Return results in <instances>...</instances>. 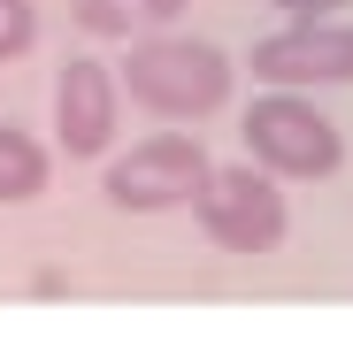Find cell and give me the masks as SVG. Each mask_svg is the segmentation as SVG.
I'll return each mask as SVG.
<instances>
[{
  "mask_svg": "<svg viewBox=\"0 0 353 345\" xmlns=\"http://www.w3.org/2000/svg\"><path fill=\"white\" fill-rule=\"evenodd\" d=\"M131 85L139 107L169 115V123H200V115H215L230 100V54L208 46V39H176V31H154L123 54V70H115Z\"/></svg>",
  "mask_w": 353,
  "mask_h": 345,
  "instance_id": "obj_1",
  "label": "cell"
},
{
  "mask_svg": "<svg viewBox=\"0 0 353 345\" xmlns=\"http://www.w3.org/2000/svg\"><path fill=\"white\" fill-rule=\"evenodd\" d=\"M192 215H200V230H208L223 253H269V246L284 238V222H292L284 185L269 177L261 161L208 169V177H200V192H192Z\"/></svg>",
  "mask_w": 353,
  "mask_h": 345,
  "instance_id": "obj_2",
  "label": "cell"
},
{
  "mask_svg": "<svg viewBox=\"0 0 353 345\" xmlns=\"http://www.w3.org/2000/svg\"><path fill=\"white\" fill-rule=\"evenodd\" d=\"M246 146H254V161L269 169V177H300V185L330 177V169L345 161L338 123H330V115H315V100L284 92V85L261 92V100L246 107Z\"/></svg>",
  "mask_w": 353,
  "mask_h": 345,
  "instance_id": "obj_3",
  "label": "cell"
},
{
  "mask_svg": "<svg viewBox=\"0 0 353 345\" xmlns=\"http://www.w3.org/2000/svg\"><path fill=\"white\" fill-rule=\"evenodd\" d=\"M208 146L185 131H161L146 146H131L123 161H108V207L123 215H161V207H192L200 177H208Z\"/></svg>",
  "mask_w": 353,
  "mask_h": 345,
  "instance_id": "obj_4",
  "label": "cell"
},
{
  "mask_svg": "<svg viewBox=\"0 0 353 345\" xmlns=\"http://www.w3.org/2000/svg\"><path fill=\"white\" fill-rule=\"evenodd\" d=\"M254 77L261 85H353V23H330V16H292L284 31H269L254 46Z\"/></svg>",
  "mask_w": 353,
  "mask_h": 345,
  "instance_id": "obj_5",
  "label": "cell"
},
{
  "mask_svg": "<svg viewBox=\"0 0 353 345\" xmlns=\"http://www.w3.org/2000/svg\"><path fill=\"white\" fill-rule=\"evenodd\" d=\"M115 107H123V77L108 62H92V54L62 62V77H54V138H62L70 161H100L115 146Z\"/></svg>",
  "mask_w": 353,
  "mask_h": 345,
  "instance_id": "obj_6",
  "label": "cell"
},
{
  "mask_svg": "<svg viewBox=\"0 0 353 345\" xmlns=\"http://www.w3.org/2000/svg\"><path fill=\"white\" fill-rule=\"evenodd\" d=\"M77 23L100 31V39H131V31H154V23H176L185 0H70Z\"/></svg>",
  "mask_w": 353,
  "mask_h": 345,
  "instance_id": "obj_7",
  "label": "cell"
},
{
  "mask_svg": "<svg viewBox=\"0 0 353 345\" xmlns=\"http://www.w3.org/2000/svg\"><path fill=\"white\" fill-rule=\"evenodd\" d=\"M46 192V146L16 123H0V207H23Z\"/></svg>",
  "mask_w": 353,
  "mask_h": 345,
  "instance_id": "obj_8",
  "label": "cell"
},
{
  "mask_svg": "<svg viewBox=\"0 0 353 345\" xmlns=\"http://www.w3.org/2000/svg\"><path fill=\"white\" fill-rule=\"evenodd\" d=\"M39 46V8L31 0H0V62H23Z\"/></svg>",
  "mask_w": 353,
  "mask_h": 345,
  "instance_id": "obj_9",
  "label": "cell"
},
{
  "mask_svg": "<svg viewBox=\"0 0 353 345\" xmlns=\"http://www.w3.org/2000/svg\"><path fill=\"white\" fill-rule=\"evenodd\" d=\"M269 8H284V16H338L345 0H269Z\"/></svg>",
  "mask_w": 353,
  "mask_h": 345,
  "instance_id": "obj_10",
  "label": "cell"
}]
</instances>
